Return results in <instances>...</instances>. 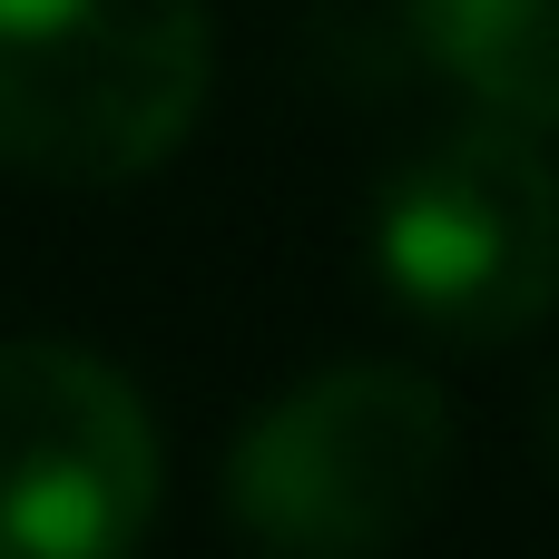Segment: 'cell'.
<instances>
[{
  "instance_id": "cell-1",
  "label": "cell",
  "mask_w": 559,
  "mask_h": 559,
  "mask_svg": "<svg viewBox=\"0 0 559 559\" xmlns=\"http://www.w3.org/2000/svg\"><path fill=\"white\" fill-rule=\"evenodd\" d=\"M452 481V403L413 364H324L226 442V521L265 559H383Z\"/></svg>"
},
{
  "instance_id": "cell-2",
  "label": "cell",
  "mask_w": 559,
  "mask_h": 559,
  "mask_svg": "<svg viewBox=\"0 0 559 559\" xmlns=\"http://www.w3.org/2000/svg\"><path fill=\"white\" fill-rule=\"evenodd\" d=\"M206 88V0H0V167L39 187L157 177Z\"/></svg>"
},
{
  "instance_id": "cell-3",
  "label": "cell",
  "mask_w": 559,
  "mask_h": 559,
  "mask_svg": "<svg viewBox=\"0 0 559 559\" xmlns=\"http://www.w3.org/2000/svg\"><path fill=\"white\" fill-rule=\"evenodd\" d=\"M373 275L403 324L452 354H501L559 314V167L550 138L472 118L403 157L373 197Z\"/></svg>"
},
{
  "instance_id": "cell-4",
  "label": "cell",
  "mask_w": 559,
  "mask_h": 559,
  "mask_svg": "<svg viewBox=\"0 0 559 559\" xmlns=\"http://www.w3.org/2000/svg\"><path fill=\"white\" fill-rule=\"evenodd\" d=\"M157 491V413L108 354L59 334L0 344V559H128Z\"/></svg>"
},
{
  "instance_id": "cell-5",
  "label": "cell",
  "mask_w": 559,
  "mask_h": 559,
  "mask_svg": "<svg viewBox=\"0 0 559 559\" xmlns=\"http://www.w3.org/2000/svg\"><path fill=\"white\" fill-rule=\"evenodd\" d=\"M423 59L531 138H559V0H403Z\"/></svg>"
},
{
  "instance_id": "cell-6",
  "label": "cell",
  "mask_w": 559,
  "mask_h": 559,
  "mask_svg": "<svg viewBox=\"0 0 559 559\" xmlns=\"http://www.w3.org/2000/svg\"><path fill=\"white\" fill-rule=\"evenodd\" d=\"M540 452H550V472H559V373L540 383Z\"/></svg>"
}]
</instances>
